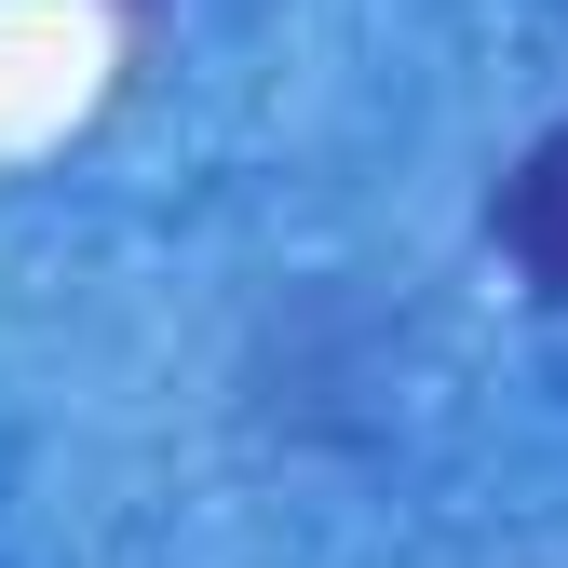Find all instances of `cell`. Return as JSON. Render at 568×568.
Wrapping results in <instances>:
<instances>
[{
  "label": "cell",
  "instance_id": "cell-1",
  "mask_svg": "<svg viewBox=\"0 0 568 568\" xmlns=\"http://www.w3.org/2000/svg\"><path fill=\"white\" fill-rule=\"evenodd\" d=\"M487 231H501V257L528 271V298L568 312V122L541 135V150L501 176V203H487Z\"/></svg>",
  "mask_w": 568,
  "mask_h": 568
}]
</instances>
